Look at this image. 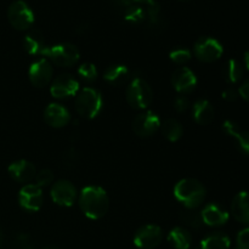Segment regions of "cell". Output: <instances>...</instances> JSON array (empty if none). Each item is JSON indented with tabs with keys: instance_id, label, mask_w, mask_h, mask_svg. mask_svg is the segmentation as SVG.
<instances>
[{
	"instance_id": "6da1fadb",
	"label": "cell",
	"mask_w": 249,
	"mask_h": 249,
	"mask_svg": "<svg viewBox=\"0 0 249 249\" xmlns=\"http://www.w3.org/2000/svg\"><path fill=\"white\" fill-rule=\"evenodd\" d=\"M78 202L83 214L91 220L104 218L109 208V198L106 190L94 185L84 187L80 191Z\"/></svg>"
},
{
	"instance_id": "7a4b0ae2",
	"label": "cell",
	"mask_w": 249,
	"mask_h": 249,
	"mask_svg": "<svg viewBox=\"0 0 249 249\" xmlns=\"http://www.w3.org/2000/svg\"><path fill=\"white\" fill-rule=\"evenodd\" d=\"M206 196V187L196 179H182L174 186V197L186 209H197L201 207Z\"/></svg>"
},
{
	"instance_id": "3957f363",
	"label": "cell",
	"mask_w": 249,
	"mask_h": 249,
	"mask_svg": "<svg viewBox=\"0 0 249 249\" xmlns=\"http://www.w3.org/2000/svg\"><path fill=\"white\" fill-rule=\"evenodd\" d=\"M75 111L82 118L94 119L104 108V99L99 90L94 88H84L75 97Z\"/></svg>"
},
{
	"instance_id": "277c9868",
	"label": "cell",
	"mask_w": 249,
	"mask_h": 249,
	"mask_svg": "<svg viewBox=\"0 0 249 249\" xmlns=\"http://www.w3.org/2000/svg\"><path fill=\"white\" fill-rule=\"evenodd\" d=\"M126 101L134 109H146L153 101L151 85L142 78H135L126 88Z\"/></svg>"
},
{
	"instance_id": "5b68a950",
	"label": "cell",
	"mask_w": 249,
	"mask_h": 249,
	"mask_svg": "<svg viewBox=\"0 0 249 249\" xmlns=\"http://www.w3.org/2000/svg\"><path fill=\"white\" fill-rule=\"evenodd\" d=\"M7 19L17 31H27L34 23V14L23 0H15L7 9Z\"/></svg>"
},
{
	"instance_id": "8992f818",
	"label": "cell",
	"mask_w": 249,
	"mask_h": 249,
	"mask_svg": "<svg viewBox=\"0 0 249 249\" xmlns=\"http://www.w3.org/2000/svg\"><path fill=\"white\" fill-rule=\"evenodd\" d=\"M45 57L56 66L60 67H71L79 61V49L71 43H60L53 46H49Z\"/></svg>"
},
{
	"instance_id": "52a82bcc",
	"label": "cell",
	"mask_w": 249,
	"mask_h": 249,
	"mask_svg": "<svg viewBox=\"0 0 249 249\" xmlns=\"http://www.w3.org/2000/svg\"><path fill=\"white\" fill-rule=\"evenodd\" d=\"M194 53L202 62L212 63L223 56L224 48L218 39L213 36H202L195 43Z\"/></svg>"
},
{
	"instance_id": "ba28073f",
	"label": "cell",
	"mask_w": 249,
	"mask_h": 249,
	"mask_svg": "<svg viewBox=\"0 0 249 249\" xmlns=\"http://www.w3.org/2000/svg\"><path fill=\"white\" fill-rule=\"evenodd\" d=\"M162 122L157 113L152 111H143L139 113L133 121V131L139 138H151L160 129Z\"/></svg>"
},
{
	"instance_id": "9c48e42d",
	"label": "cell",
	"mask_w": 249,
	"mask_h": 249,
	"mask_svg": "<svg viewBox=\"0 0 249 249\" xmlns=\"http://www.w3.org/2000/svg\"><path fill=\"white\" fill-rule=\"evenodd\" d=\"M163 230L157 225L147 224L139 229L134 236V245L139 249H155L162 243Z\"/></svg>"
},
{
	"instance_id": "30bf717a",
	"label": "cell",
	"mask_w": 249,
	"mask_h": 249,
	"mask_svg": "<svg viewBox=\"0 0 249 249\" xmlns=\"http://www.w3.org/2000/svg\"><path fill=\"white\" fill-rule=\"evenodd\" d=\"M53 203L61 207H72L78 198V191L68 180H58L53 185L50 191Z\"/></svg>"
},
{
	"instance_id": "8fae6325",
	"label": "cell",
	"mask_w": 249,
	"mask_h": 249,
	"mask_svg": "<svg viewBox=\"0 0 249 249\" xmlns=\"http://www.w3.org/2000/svg\"><path fill=\"white\" fill-rule=\"evenodd\" d=\"M79 92V82L71 74H62L53 80L50 94L55 99L63 100L75 96Z\"/></svg>"
},
{
	"instance_id": "7c38bea8",
	"label": "cell",
	"mask_w": 249,
	"mask_h": 249,
	"mask_svg": "<svg viewBox=\"0 0 249 249\" xmlns=\"http://www.w3.org/2000/svg\"><path fill=\"white\" fill-rule=\"evenodd\" d=\"M53 68L48 58H39L34 61L28 71L29 82L36 88H44L51 82Z\"/></svg>"
},
{
	"instance_id": "4fadbf2b",
	"label": "cell",
	"mask_w": 249,
	"mask_h": 249,
	"mask_svg": "<svg viewBox=\"0 0 249 249\" xmlns=\"http://www.w3.org/2000/svg\"><path fill=\"white\" fill-rule=\"evenodd\" d=\"M18 203L26 211L38 212L44 203L43 190L36 184L24 185L18 192Z\"/></svg>"
},
{
	"instance_id": "5bb4252c",
	"label": "cell",
	"mask_w": 249,
	"mask_h": 249,
	"mask_svg": "<svg viewBox=\"0 0 249 249\" xmlns=\"http://www.w3.org/2000/svg\"><path fill=\"white\" fill-rule=\"evenodd\" d=\"M198 80L196 74L187 67H179L173 72L172 85L179 94H191L196 89Z\"/></svg>"
},
{
	"instance_id": "9a60e30c",
	"label": "cell",
	"mask_w": 249,
	"mask_h": 249,
	"mask_svg": "<svg viewBox=\"0 0 249 249\" xmlns=\"http://www.w3.org/2000/svg\"><path fill=\"white\" fill-rule=\"evenodd\" d=\"M202 220L203 224L212 228H218V226L225 225L229 221L230 214L224 207L218 203H208L203 207L201 212Z\"/></svg>"
},
{
	"instance_id": "2e32d148",
	"label": "cell",
	"mask_w": 249,
	"mask_h": 249,
	"mask_svg": "<svg viewBox=\"0 0 249 249\" xmlns=\"http://www.w3.org/2000/svg\"><path fill=\"white\" fill-rule=\"evenodd\" d=\"M44 119L51 128L61 129L71 122V113L63 105L50 104L44 111Z\"/></svg>"
},
{
	"instance_id": "e0dca14e",
	"label": "cell",
	"mask_w": 249,
	"mask_h": 249,
	"mask_svg": "<svg viewBox=\"0 0 249 249\" xmlns=\"http://www.w3.org/2000/svg\"><path fill=\"white\" fill-rule=\"evenodd\" d=\"M7 172L15 181L21 182V184H28L32 180H34L36 175V169L33 163L26 160L12 162L7 168Z\"/></svg>"
},
{
	"instance_id": "ac0fdd59",
	"label": "cell",
	"mask_w": 249,
	"mask_h": 249,
	"mask_svg": "<svg viewBox=\"0 0 249 249\" xmlns=\"http://www.w3.org/2000/svg\"><path fill=\"white\" fill-rule=\"evenodd\" d=\"M23 48L29 55L32 56H44L45 57L48 53L49 45L46 44L45 36H43L40 31L28 32L23 38Z\"/></svg>"
},
{
	"instance_id": "d6986e66",
	"label": "cell",
	"mask_w": 249,
	"mask_h": 249,
	"mask_svg": "<svg viewBox=\"0 0 249 249\" xmlns=\"http://www.w3.org/2000/svg\"><path fill=\"white\" fill-rule=\"evenodd\" d=\"M231 214L238 223L249 225V192L241 191L233 197Z\"/></svg>"
},
{
	"instance_id": "ffe728a7",
	"label": "cell",
	"mask_w": 249,
	"mask_h": 249,
	"mask_svg": "<svg viewBox=\"0 0 249 249\" xmlns=\"http://www.w3.org/2000/svg\"><path fill=\"white\" fill-rule=\"evenodd\" d=\"M191 114L194 121L199 125H207L214 119V107L208 100L199 99L192 105Z\"/></svg>"
},
{
	"instance_id": "44dd1931",
	"label": "cell",
	"mask_w": 249,
	"mask_h": 249,
	"mask_svg": "<svg viewBox=\"0 0 249 249\" xmlns=\"http://www.w3.org/2000/svg\"><path fill=\"white\" fill-rule=\"evenodd\" d=\"M104 79L108 84L121 87L130 79V71L124 65H112L104 72Z\"/></svg>"
},
{
	"instance_id": "7402d4cb",
	"label": "cell",
	"mask_w": 249,
	"mask_h": 249,
	"mask_svg": "<svg viewBox=\"0 0 249 249\" xmlns=\"http://www.w3.org/2000/svg\"><path fill=\"white\" fill-rule=\"evenodd\" d=\"M223 130L228 135L232 136L236 139L238 143V147L241 151L249 155V131L241 130L240 126L233 121H225L223 124Z\"/></svg>"
},
{
	"instance_id": "603a6c76",
	"label": "cell",
	"mask_w": 249,
	"mask_h": 249,
	"mask_svg": "<svg viewBox=\"0 0 249 249\" xmlns=\"http://www.w3.org/2000/svg\"><path fill=\"white\" fill-rule=\"evenodd\" d=\"M168 242L175 249H190L192 243V236L185 228L177 226L168 233Z\"/></svg>"
},
{
	"instance_id": "cb8c5ba5",
	"label": "cell",
	"mask_w": 249,
	"mask_h": 249,
	"mask_svg": "<svg viewBox=\"0 0 249 249\" xmlns=\"http://www.w3.org/2000/svg\"><path fill=\"white\" fill-rule=\"evenodd\" d=\"M160 129H162L163 136L170 142H177L184 135V128L181 123L174 118L165 119L160 125Z\"/></svg>"
},
{
	"instance_id": "d4e9b609",
	"label": "cell",
	"mask_w": 249,
	"mask_h": 249,
	"mask_svg": "<svg viewBox=\"0 0 249 249\" xmlns=\"http://www.w3.org/2000/svg\"><path fill=\"white\" fill-rule=\"evenodd\" d=\"M230 237L223 232H213L201 241V249H229Z\"/></svg>"
},
{
	"instance_id": "484cf974",
	"label": "cell",
	"mask_w": 249,
	"mask_h": 249,
	"mask_svg": "<svg viewBox=\"0 0 249 249\" xmlns=\"http://www.w3.org/2000/svg\"><path fill=\"white\" fill-rule=\"evenodd\" d=\"M223 77L229 84H236L240 82L243 77V66L240 61L235 58L229 60L223 67Z\"/></svg>"
},
{
	"instance_id": "4316f807",
	"label": "cell",
	"mask_w": 249,
	"mask_h": 249,
	"mask_svg": "<svg viewBox=\"0 0 249 249\" xmlns=\"http://www.w3.org/2000/svg\"><path fill=\"white\" fill-rule=\"evenodd\" d=\"M77 74L83 82L85 83H92L96 80L97 78V70L96 66L91 62H85L78 67Z\"/></svg>"
},
{
	"instance_id": "83f0119b",
	"label": "cell",
	"mask_w": 249,
	"mask_h": 249,
	"mask_svg": "<svg viewBox=\"0 0 249 249\" xmlns=\"http://www.w3.org/2000/svg\"><path fill=\"white\" fill-rule=\"evenodd\" d=\"M191 57H192L191 51H190L187 48H182V46L173 49V50L169 53L170 61H173L175 65H179V66L186 65L187 62H190Z\"/></svg>"
},
{
	"instance_id": "f1b7e54d",
	"label": "cell",
	"mask_w": 249,
	"mask_h": 249,
	"mask_svg": "<svg viewBox=\"0 0 249 249\" xmlns=\"http://www.w3.org/2000/svg\"><path fill=\"white\" fill-rule=\"evenodd\" d=\"M180 218L184 221V224H186L187 226H190L192 229H199L203 225L201 213L196 212L195 209H187V211L182 212Z\"/></svg>"
},
{
	"instance_id": "f546056e",
	"label": "cell",
	"mask_w": 249,
	"mask_h": 249,
	"mask_svg": "<svg viewBox=\"0 0 249 249\" xmlns=\"http://www.w3.org/2000/svg\"><path fill=\"white\" fill-rule=\"evenodd\" d=\"M143 17H145V14L138 6H131L130 5L125 10V12H124V18L128 22H130V23H140L143 19Z\"/></svg>"
},
{
	"instance_id": "4dcf8cb0",
	"label": "cell",
	"mask_w": 249,
	"mask_h": 249,
	"mask_svg": "<svg viewBox=\"0 0 249 249\" xmlns=\"http://www.w3.org/2000/svg\"><path fill=\"white\" fill-rule=\"evenodd\" d=\"M34 180H36V186L43 189V187L49 186L53 181V173L50 169H41L40 172L36 173Z\"/></svg>"
},
{
	"instance_id": "1f68e13d",
	"label": "cell",
	"mask_w": 249,
	"mask_h": 249,
	"mask_svg": "<svg viewBox=\"0 0 249 249\" xmlns=\"http://www.w3.org/2000/svg\"><path fill=\"white\" fill-rule=\"evenodd\" d=\"M237 247L249 249V228H245L237 233Z\"/></svg>"
},
{
	"instance_id": "d6a6232c",
	"label": "cell",
	"mask_w": 249,
	"mask_h": 249,
	"mask_svg": "<svg viewBox=\"0 0 249 249\" xmlns=\"http://www.w3.org/2000/svg\"><path fill=\"white\" fill-rule=\"evenodd\" d=\"M190 107V101L186 96L184 95H180V96L175 97L174 100V108L175 111L179 112V113H182V112L187 111Z\"/></svg>"
},
{
	"instance_id": "836d02e7",
	"label": "cell",
	"mask_w": 249,
	"mask_h": 249,
	"mask_svg": "<svg viewBox=\"0 0 249 249\" xmlns=\"http://www.w3.org/2000/svg\"><path fill=\"white\" fill-rule=\"evenodd\" d=\"M78 160V152L75 148L71 147L66 151L65 153V163H67V165L70 164H75Z\"/></svg>"
},
{
	"instance_id": "e575fe53",
	"label": "cell",
	"mask_w": 249,
	"mask_h": 249,
	"mask_svg": "<svg viewBox=\"0 0 249 249\" xmlns=\"http://www.w3.org/2000/svg\"><path fill=\"white\" fill-rule=\"evenodd\" d=\"M221 96H223V99L226 100V101L233 102V101H236V100H237L238 91H236L233 88H228V89L224 90L223 95H221Z\"/></svg>"
},
{
	"instance_id": "d590c367",
	"label": "cell",
	"mask_w": 249,
	"mask_h": 249,
	"mask_svg": "<svg viewBox=\"0 0 249 249\" xmlns=\"http://www.w3.org/2000/svg\"><path fill=\"white\" fill-rule=\"evenodd\" d=\"M238 95L246 101H249V79L242 83V85L238 89Z\"/></svg>"
},
{
	"instance_id": "8d00e7d4",
	"label": "cell",
	"mask_w": 249,
	"mask_h": 249,
	"mask_svg": "<svg viewBox=\"0 0 249 249\" xmlns=\"http://www.w3.org/2000/svg\"><path fill=\"white\" fill-rule=\"evenodd\" d=\"M243 61H245L246 70L249 71V50H247L245 53V57H243Z\"/></svg>"
},
{
	"instance_id": "74e56055",
	"label": "cell",
	"mask_w": 249,
	"mask_h": 249,
	"mask_svg": "<svg viewBox=\"0 0 249 249\" xmlns=\"http://www.w3.org/2000/svg\"><path fill=\"white\" fill-rule=\"evenodd\" d=\"M135 2H140V4H151L153 2V0H133Z\"/></svg>"
},
{
	"instance_id": "f35d334b",
	"label": "cell",
	"mask_w": 249,
	"mask_h": 249,
	"mask_svg": "<svg viewBox=\"0 0 249 249\" xmlns=\"http://www.w3.org/2000/svg\"><path fill=\"white\" fill-rule=\"evenodd\" d=\"M2 242H4V235H2L1 230H0V248H1V246H2Z\"/></svg>"
},
{
	"instance_id": "ab89813d",
	"label": "cell",
	"mask_w": 249,
	"mask_h": 249,
	"mask_svg": "<svg viewBox=\"0 0 249 249\" xmlns=\"http://www.w3.org/2000/svg\"><path fill=\"white\" fill-rule=\"evenodd\" d=\"M45 249H58V248H55V247H48V248H45Z\"/></svg>"
},
{
	"instance_id": "60d3db41",
	"label": "cell",
	"mask_w": 249,
	"mask_h": 249,
	"mask_svg": "<svg viewBox=\"0 0 249 249\" xmlns=\"http://www.w3.org/2000/svg\"><path fill=\"white\" fill-rule=\"evenodd\" d=\"M233 249H243V248H240V247H236V248H233Z\"/></svg>"
}]
</instances>
